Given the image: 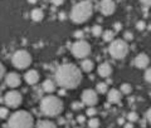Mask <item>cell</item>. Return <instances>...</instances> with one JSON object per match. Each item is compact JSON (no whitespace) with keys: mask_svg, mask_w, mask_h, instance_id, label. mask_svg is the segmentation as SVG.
Masks as SVG:
<instances>
[{"mask_svg":"<svg viewBox=\"0 0 151 128\" xmlns=\"http://www.w3.org/2000/svg\"><path fill=\"white\" fill-rule=\"evenodd\" d=\"M140 1L146 6H151V0H140Z\"/></svg>","mask_w":151,"mask_h":128,"instance_id":"37","label":"cell"},{"mask_svg":"<svg viewBox=\"0 0 151 128\" xmlns=\"http://www.w3.org/2000/svg\"><path fill=\"white\" fill-rule=\"evenodd\" d=\"M136 28H137L139 30H144L146 28V23L142 21V20H140V21H137V24H136Z\"/></svg>","mask_w":151,"mask_h":128,"instance_id":"30","label":"cell"},{"mask_svg":"<svg viewBox=\"0 0 151 128\" xmlns=\"http://www.w3.org/2000/svg\"><path fill=\"white\" fill-rule=\"evenodd\" d=\"M82 106H83V102H82V103L74 102V103L72 104V108H73V109H79V108H82Z\"/></svg>","mask_w":151,"mask_h":128,"instance_id":"33","label":"cell"},{"mask_svg":"<svg viewBox=\"0 0 151 128\" xmlns=\"http://www.w3.org/2000/svg\"><path fill=\"white\" fill-rule=\"evenodd\" d=\"M91 31H92V35H93V36H100V35H102L103 29H102L101 25H93L92 29H91Z\"/></svg>","mask_w":151,"mask_h":128,"instance_id":"23","label":"cell"},{"mask_svg":"<svg viewBox=\"0 0 151 128\" xmlns=\"http://www.w3.org/2000/svg\"><path fill=\"white\" fill-rule=\"evenodd\" d=\"M83 35H84V34H83V31H82V30H77V31L74 33V36H76V38H78V39H82Z\"/></svg>","mask_w":151,"mask_h":128,"instance_id":"35","label":"cell"},{"mask_svg":"<svg viewBox=\"0 0 151 128\" xmlns=\"http://www.w3.org/2000/svg\"><path fill=\"white\" fill-rule=\"evenodd\" d=\"M5 83L8 87H10V88H18L19 85L22 84V78L18 73H9V74H6Z\"/></svg>","mask_w":151,"mask_h":128,"instance_id":"12","label":"cell"},{"mask_svg":"<svg viewBox=\"0 0 151 128\" xmlns=\"http://www.w3.org/2000/svg\"><path fill=\"white\" fill-rule=\"evenodd\" d=\"M24 79H25V82H27L28 84L34 85V84H37L38 82H39L40 77H39V73H38L37 70L32 69V70H28V72L25 73V75H24Z\"/></svg>","mask_w":151,"mask_h":128,"instance_id":"14","label":"cell"},{"mask_svg":"<svg viewBox=\"0 0 151 128\" xmlns=\"http://www.w3.org/2000/svg\"><path fill=\"white\" fill-rule=\"evenodd\" d=\"M8 116H9V109L8 108H5V107L0 108V118H1V119H5Z\"/></svg>","mask_w":151,"mask_h":128,"instance_id":"26","label":"cell"},{"mask_svg":"<svg viewBox=\"0 0 151 128\" xmlns=\"http://www.w3.org/2000/svg\"><path fill=\"white\" fill-rule=\"evenodd\" d=\"M97 72H98V74H100V77L108 78L111 75V73H112V67H111L110 63H102V64H100Z\"/></svg>","mask_w":151,"mask_h":128,"instance_id":"15","label":"cell"},{"mask_svg":"<svg viewBox=\"0 0 151 128\" xmlns=\"http://www.w3.org/2000/svg\"><path fill=\"white\" fill-rule=\"evenodd\" d=\"M59 16H60V19H64V13L62 11V13H60V15H59Z\"/></svg>","mask_w":151,"mask_h":128,"instance_id":"43","label":"cell"},{"mask_svg":"<svg viewBox=\"0 0 151 128\" xmlns=\"http://www.w3.org/2000/svg\"><path fill=\"white\" fill-rule=\"evenodd\" d=\"M107 99L111 104H119L122 101V93L119 89H110L107 92Z\"/></svg>","mask_w":151,"mask_h":128,"instance_id":"13","label":"cell"},{"mask_svg":"<svg viewBox=\"0 0 151 128\" xmlns=\"http://www.w3.org/2000/svg\"><path fill=\"white\" fill-rule=\"evenodd\" d=\"M120 91H121L122 94H126V96H127V94H130L132 92V87H131V84H129V83H124L121 85Z\"/></svg>","mask_w":151,"mask_h":128,"instance_id":"22","label":"cell"},{"mask_svg":"<svg viewBox=\"0 0 151 128\" xmlns=\"http://www.w3.org/2000/svg\"><path fill=\"white\" fill-rule=\"evenodd\" d=\"M127 119H129L130 122H136L139 119V114L136 112H130L129 114H127Z\"/></svg>","mask_w":151,"mask_h":128,"instance_id":"25","label":"cell"},{"mask_svg":"<svg viewBox=\"0 0 151 128\" xmlns=\"http://www.w3.org/2000/svg\"><path fill=\"white\" fill-rule=\"evenodd\" d=\"M93 67H94L93 61L89 60V59H86V58H84L82 60V63H81V68H82L83 72H91V70L93 69Z\"/></svg>","mask_w":151,"mask_h":128,"instance_id":"18","label":"cell"},{"mask_svg":"<svg viewBox=\"0 0 151 128\" xmlns=\"http://www.w3.org/2000/svg\"><path fill=\"white\" fill-rule=\"evenodd\" d=\"M124 38H125V40H126V41H131L132 39H134V35H132V33H131V31H126L125 34H124Z\"/></svg>","mask_w":151,"mask_h":128,"instance_id":"29","label":"cell"},{"mask_svg":"<svg viewBox=\"0 0 151 128\" xmlns=\"http://www.w3.org/2000/svg\"><path fill=\"white\" fill-rule=\"evenodd\" d=\"M93 13V4L91 0H84V1L77 3L70 10V19L76 24H82L87 21L92 16Z\"/></svg>","mask_w":151,"mask_h":128,"instance_id":"2","label":"cell"},{"mask_svg":"<svg viewBox=\"0 0 151 128\" xmlns=\"http://www.w3.org/2000/svg\"><path fill=\"white\" fill-rule=\"evenodd\" d=\"M4 75H5V67H4V65L0 63V80L3 79Z\"/></svg>","mask_w":151,"mask_h":128,"instance_id":"32","label":"cell"},{"mask_svg":"<svg viewBox=\"0 0 151 128\" xmlns=\"http://www.w3.org/2000/svg\"><path fill=\"white\" fill-rule=\"evenodd\" d=\"M37 127H39V128H54L55 123H53L52 121H48V119H40V121L37 122Z\"/></svg>","mask_w":151,"mask_h":128,"instance_id":"19","label":"cell"},{"mask_svg":"<svg viewBox=\"0 0 151 128\" xmlns=\"http://www.w3.org/2000/svg\"><path fill=\"white\" fill-rule=\"evenodd\" d=\"M23 97L18 91H10L5 94L4 97V102L9 108H18L22 104Z\"/></svg>","mask_w":151,"mask_h":128,"instance_id":"8","label":"cell"},{"mask_svg":"<svg viewBox=\"0 0 151 128\" xmlns=\"http://www.w3.org/2000/svg\"><path fill=\"white\" fill-rule=\"evenodd\" d=\"M50 1H52V4H53V5L59 6V5H62V4L64 3V0H50Z\"/></svg>","mask_w":151,"mask_h":128,"instance_id":"34","label":"cell"},{"mask_svg":"<svg viewBox=\"0 0 151 128\" xmlns=\"http://www.w3.org/2000/svg\"><path fill=\"white\" fill-rule=\"evenodd\" d=\"M30 18H32V20L33 21H42L43 20V18H44V13L42 9H33L32 13H30Z\"/></svg>","mask_w":151,"mask_h":128,"instance_id":"16","label":"cell"},{"mask_svg":"<svg viewBox=\"0 0 151 128\" xmlns=\"http://www.w3.org/2000/svg\"><path fill=\"white\" fill-rule=\"evenodd\" d=\"M70 50H72V54L76 56V58L84 59V58H87V56L91 54V45H89L86 40L79 39L78 41L73 43Z\"/></svg>","mask_w":151,"mask_h":128,"instance_id":"7","label":"cell"},{"mask_svg":"<svg viewBox=\"0 0 151 128\" xmlns=\"http://www.w3.org/2000/svg\"><path fill=\"white\" fill-rule=\"evenodd\" d=\"M28 1H29L30 4H35V3H37V0H28Z\"/></svg>","mask_w":151,"mask_h":128,"instance_id":"41","label":"cell"},{"mask_svg":"<svg viewBox=\"0 0 151 128\" xmlns=\"http://www.w3.org/2000/svg\"><path fill=\"white\" fill-rule=\"evenodd\" d=\"M88 127L89 128H97V127H100V119L96 118V116L91 117V119L88 121Z\"/></svg>","mask_w":151,"mask_h":128,"instance_id":"24","label":"cell"},{"mask_svg":"<svg viewBox=\"0 0 151 128\" xmlns=\"http://www.w3.org/2000/svg\"><path fill=\"white\" fill-rule=\"evenodd\" d=\"M150 97H151V92H150Z\"/></svg>","mask_w":151,"mask_h":128,"instance_id":"45","label":"cell"},{"mask_svg":"<svg viewBox=\"0 0 151 128\" xmlns=\"http://www.w3.org/2000/svg\"><path fill=\"white\" fill-rule=\"evenodd\" d=\"M12 63L17 69H27L32 64V55L27 50H18L12 56Z\"/></svg>","mask_w":151,"mask_h":128,"instance_id":"6","label":"cell"},{"mask_svg":"<svg viewBox=\"0 0 151 128\" xmlns=\"http://www.w3.org/2000/svg\"><path fill=\"white\" fill-rule=\"evenodd\" d=\"M121 28H122V26H121L120 23H116V24H115V30H116V31H120Z\"/></svg>","mask_w":151,"mask_h":128,"instance_id":"38","label":"cell"},{"mask_svg":"<svg viewBox=\"0 0 151 128\" xmlns=\"http://www.w3.org/2000/svg\"><path fill=\"white\" fill-rule=\"evenodd\" d=\"M77 121H78V123H84V122H86V117H84V116H78Z\"/></svg>","mask_w":151,"mask_h":128,"instance_id":"36","label":"cell"},{"mask_svg":"<svg viewBox=\"0 0 151 128\" xmlns=\"http://www.w3.org/2000/svg\"><path fill=\"white\" fill-rule=\"evenodd\" d=\"M102 36H103V40L105 41H112L115 39V33L112 30H106L102 33Z\"/></svg>","mask_w":151,"mask_h":128,"instance_id":"21","label":"cell"},{"mask_svg":"<svg viewBox=\"0 0 151 128\" xmlns=\"http://www.w3.org/2000/svg\"><path fill=\"white\" fill-rule=\"evenodd\" d=\"M100 10L103 15L110 16L116 10V4L113 0H102L100 3Z\"/></svg>","mask_w":151,"mask_h":128,"instance_id":"10","label":"cell"},{"mask_svg":"<svg viewBox=\"0 0 151 128\" xmlns=\"http://www.w3.org/2000/svg\"><path fill=\"white\" fill-rule=\"evenodd\" d=\"M108 51L113 59L121 60L125 59L127 54L130 53V46L129 43H127L125 39H113L110 44V48H108Z\"/></svg>","mask_w":151,"mask_h":128,"instance_id":"5","label":"cell"},{"mask_svg":"<svg viewBox=\"0 0 151 128\" xmlns=\"http://www.w3.org/2000/svg\"><path fill=\"white\" fill-rule=\"evenodd\" d=\"M146 126V121H141V127H145Z\"/></svg>","mask_w":151,"mask_h":128,"instance_id":"40","label":"cell"},{"mask_svg":"<svg viewBox=\"0 0 151 128\" xmlns=\"http://www.w3.org/2000/svg\"><path fill=\"white\" fill-rule=\"evenodd\" d=\"M82 102L88 107L96 106L98 102V96L96 91H93V89H84L82 92Z\"/></svg>","mask_w":151,"mask_h":128,"instance_id":"9","label":"cell"},{"mask_svg":"<svg viewBox=\"0 0 151 128\" xmlns=\"http://www.w3.org/2000/svg\"><path fill=\"white\" fill-rule=\"evenodd\" d=\"M96 92L100 94H106L108 92V85L107 83H98L96 85Z\"/></svg>","mask_w":151,"mask_h":128,"instance_id":"20","label":"cell"},{"mask_svg":"<svg viewBox=\"0 0 151 128\" xmlns=\"http://www.w3.org/2000/svg\"><path fill=\"white\" fill-rule=\"evenodd\" d=\"M43 91L44 92H47V93H53L54 91H55V83L53 82L52 79H47V80H44L43 82Z\"/></svg>","mask_w":151,"mask_h":128,"instance_id":"17","label":"cell"},{"mask_svg":"<svg viewBox=\"0 0 151 128\" xmlns=\"http://www.w3.org/2000/svg\"><path fill=\"white\" fill-rule=\"evenodd\" d=\"M96 113H97V111H96V108H94V106H92V107H89L88 109H87V112H86V114L88 116V117H94L96 116Z\"/></svg>","mask_w":151,"mask_h":128,"instance_id":"27","label":"cell"},{"mask_svg":"<svg viewBox=\"0 0 151 128\" xmlns=\"http://www.w3.org/2000/svg\"><path fill=\"white\" fill-rule=\"evenodd\" d=\"M82 82V73L74 64L65 63L55 70V83L64 89H74Z\"/></svg>","mask_w":151,"mask_h":128,"instance_id":"1","label":"cell"},{"mask_svg":"<svg viewBox=\"0 0 151 128\" xmlns=\"http://www.w3.org/2000/svg\"><path fill=\"white\" fill-rule=\"evenodd\" d=\"M34 126V119L33 116L27 111H17L13 113L8 121V124L4 127H12V128H30Z\"/></svg>","mask_w":151,"mask_h":128,"instance_id":"4","label":"cell"},{"mask_svg":"<svg viewBox=\"0 0 151 128\" xmlns=\"http://www.w3.org/2000/svg\"><path fill=\"white\" fill-rule=\"evenodd\" d=\"M134 64H135V67L139 68V69H146L150 64L149 55L145 54V53H141L139 55H136V58L134 59Z\"/></svg>","mask_w":151,"mask_h":128,"instance_id":"11","label":"cell"},{"mask_svg":"<svg viewBox=\"0 0 151 128\" xmlns=\"http://www.w3.org/2000/svg\"><path fill=\"white\" fill-rule=\"evenodd\" d=\"M63 111V102L55 96H47L40 101V112L47 117H57Z\"/></svg>","mask_w":151,"mask_h":128,"instance_id":"3","label":"cell"},{"mask_svg":"<svg viewBox=\"0 0 151 128\" xmlns=\"http://www.w3.org/2000/svg\"><path fill=\"white\" fill-rule=\"evenodd\" d=\"M0 96H1V91H0Z\"/></svg>","mask_w":151,"mask_h":128,"instance_id":"44","label":"cell"},{"mask_svg":"<svg viewBox=\"0 0 151 128\" xmlns=\"http://www.w3.org/2000/svg\"><path fill=\"white\" fill-rule=\"evenodd\" d=\"M64 94H65V91H64V88L62 89V91H60L59 92V96H64Z\"/></svg>","mask_w":151,"mask_h":128,"instance_id":"39","label":"cell"},{"mask_svg":"<svg viewBox=\"0 0 151 128\" xmlns=\"http://www.w3.org/2000/svg\"><path fill=\"white\" fill-rule=\"evenodd\" d=\"M125 127H127V128H132L134 126H132V124H130V123H129V124H125Z\"/></svg>","mask_w":151,"mask_h":128,"instance_id":"42","label":"cell"},{"mask_svg":"<svg viewBox=\"0 0 151 128\" xmlns=\"http://www.w3.org/2000/svg\"><path fill=\"white\" fill-rule=\"evenodd\" d=\"M145 80L151 84V67L146 69V72H145Z\"/></svg>","mask_w":151,"mask_h":128,"instance_id":"28","label":"cell"},{"mask_svg":"<svg viewBox=\"0 0 151 128\" xmlns=\"http://www.w3.org/2000/svg\"><path fill=\"white\" fill-rule=\"evenodd\" d=\"M145 118H146V121H147L150 124H151V108H149L147 112L145 113Z\"/></svg>","mask_w":151,"mask_h":128,"instance_id":"31","label":"cell"}]
</instances>
